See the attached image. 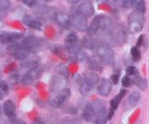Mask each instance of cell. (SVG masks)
Here are the masks:
<instances>
[{"instance_id": "6da1fadb", "label": "cell", "mask_w": 149, "mask_h": 124, "mask_svg": "<svg viewBox=\"0 0 149 124\" xmlns=\"http://www.w3.org/2000/svg\"><path fill=\"white\" fill-rule=\"evenodd\" d=\"M130 31L132 33H137L143 30L145 23V17L143 14L133 12L131 13L128 18Z\"/></svg>"}, {"instance_id": "7a4b0ae2", "label": "cell", "mask_w": 149, "mask_h": 124, "mask_svg": "<svg viewBox=\"0 0 149 124\" xmlns=\"http://www.w3.org/2000/svg\"><path fill=\"white\" fill-rule=\"evenodd\" d=\"M65 46L66 50L72 55L81 50L78 35L76 32L71 30L67 33L65 38Z\"/></svg>"}, {"instance_id": "3957f363", "label": "cell", "mask_w": 149, "mask_h": 124, "mask_svg": "<svg viewBox=\"0 0 149 124\" xmlns=\"http://www.w3.org/2000/svg\"><path fill=\"white\" fill-rule=\"evenodd\" d=\"M96 54L100 62L105 65L111 63L114 57V53L113 50L106 45L96 46Z\"/></svg>"}, {"instance_id": "277c9868", "label": "cell", "mask_w": 149, "mask_h": 124, "mask_svg": "<svg viewBox=\"0 0 149 124\" xmlns=\"http://www.w3.org/2000/svg\"><path fill=\"white\" fill-rule=\"evenodd\" d=\"M8 52L10 55L13 57L15 59L19 60H23L25 58L29 56L30 52L25 49L21 44L18 43L11 44L8 46Z\"/></svg>"}, {"instance_id": "5b68a950", "label": "cell", "mask_w": 149, "mask_h": 124, "mask_svg": "<svg viewBox=\"0 0 149 124\" xmlns=\"http://www.w3.org/2000/svg\"><path fill=\"white\" fill-rule=\"evenodd\" d=\"M44 71V67L42 65H36L31 68L25 73L22 78V81L24 84H31L39 78Z\"/></svg>"}, {"instance_id": "8992f818", "label": "cell", "mask_w": 149, "mask_h": 124, "mask_svg": "<svg viewBox=\"0 0 149 124\" xmlns=\"http://www.w3.org/2000/svg\"><path fill=\"white\" fill-rule=\"evenodd\" d=\"M77 14L84 18L87 19L92 17L95 13V9L93 4L89 1H84L80 4L74 10Z\"/></svg>"}, {"instance_id": "52a82bcc", "label": "cell", "mask_w": 149, "mask_h": 124, "mask_svg": "<svg viewBox=\"0 0 149 124\" xmlns=\"http://www.w3.org/2000/svg\"><path fill=\"white\" fill-rule=\"evenodd\" d=\"M23 36V33L18 32L7 31L1 30L0 31V43L2 44H11L15 42L17 39Z\"/></svg>"}, {"instance_id": "ba28073f", "label": "cell", "mask_w": 149, "mask_h": 124, "mask_svg": "<svg viewBox=\"0 0 149 124\" xmlns=\"http://www.w3.org/2000/svg\"><path fill=\"white\" fill-rule=\"evenodd\" d=\"M70 95H71V91L68 89H65L61 91H59L56 96L50 98L49 103L53 107H59L66 101Z\"/></svg>"}, {"instance_id": "9c48e42d", "label": "cell", "mask_w": 149, "mask_h": 124, "mask_svg": "<svg viewBox=\"0 0 149 124\" xmlns=\"http://www.w3.org/2000/svg\"><path fill=\"white\" fill-rule=\"evenodd\" d=\"M41 44L40 39L36 36H29L22 41L21 45L29 52L36 50Z\"/></svg>"}, {"instance_id": "30bf717a", "label": "cell", "mask_w": 149, "mask_h": 124, "mask_svg": "<svg viewBox=\"0 0 149 124\" xmlns=\"http://www.w3.org/2000/svg\"><path fill=\"white\" fill-rule=\"evenodd\" d=\"M3 111L6 117L12 122L16 121V106L12 100H6L3 105Z\"/></svg>"}, {"instance_id": "8fae6325", "label": "cell", "mask_w": 149, "mask_h": 124, "mask_svg": "<svg viewBox=\"0 0 149 124\" xmlns=\"http://www.w3.org/2000/svg\"><path fill=\"white\" fill-rule=\"evenodd\" d=\"M71 23H72L73 26L79 31H85V30H87V19L79 15L74 11L72 13V18H71Z\"/></svg>"}, {"instance_id": "7c38bea8", "label": "cell", "mask_w": 149, "mask_h": 124, "mask_svg": "<svg viewBox=\"0 0 149 124\" xmlns=\"http://www.w3.org/2000/svg\"><path fill=\"white\" fill-rule=\"evenodd\" d=\"M66 85V81L63 76H55L52 77L50 81V89L55 92H59L65 89Z\"/></svg>"}, {"instance_id": "4fadbf2b", "label": "cell", "mask_w": 149, "mask_h": 124, "mask_svg": "<svg viewBox=\"0 0 149 124\" xmlns=\"http://www.w3.org/2000/svg\"><path fill=\"white\" fill-rule=\"evenodd\" d=\"M23 23L30 28L34 29L36 30H42V23L37 18L34 17L33 16L30 15H26L23 17Z\"/></svg>"}, {"instance_id": "5bb4252c", "label": "cell", "mask_w": 149, "mask_h": 124, "mask_svg": "<svg viewBox=\"0 0 149 124\" xmlns=\"http://www.w3.org/2000/svg\"><path fill=\"white\" fill-rule=\"evenodd\" d=\"M141 98V93L139 91H133L132 94H130L127 100L124 103V108L125 110H130L131 109L134 108L138 104V101Z\"/></svg>"}, {"instance_id": "9a60e30c", "label": "cell", "mask_w": 149, "mask_h": 124, "mask_svg": "<svg viewBox=\"0 0 149 124\" xmlns=\"http://www.w3.org/2000/svg\"><path fill=\"white\" fill-rule=\"evenodd\" d=\"M112 83L110 80L103 78L101 81V83L98 87V92L99 94L103 97H107L110 94L112 89Z\"/></svg>"}, {"instance_id": "2e32d148", "label": "cell", "mask_w": 149, "mask_h": 124, "mask_svg": "<svg viewBox=\"0 0 149 124\" xmlns=\"http://www.w3.org/2000/svg\"><path fill=\"white\" fill-rule=\"evenodd\" d=\"M81 78H82L84 82H85L86 84L92 87L95 85L99 81V76L93 71H88L84 72Z\"/></svg>"}, {"instance_id": "e0dca14e", "label": "cell", "mask_w": 149, "mask_h": 124, "mask_svg": "<svg viewBox=\"0 0 149 124\" xmlns=\"http://www.w3.org/2000/svg\"><path fill=\"white\" fill-rule=\"evenodd\" d=\"M96 116V112L91 103H88L84 107L82 113V118L87 122H90L94 120Z\"/></svg>"}, {"instance_id": "ac0fdd59", "label": "cell", "mask_w": 149, "mask_h": 124, "mask_svg": "<svg viewBox=\"0 0 149 124\" xmlns=\"http://www.w3.org/2000/svg\"><path fill=\"white\" fill-rule=\"evenodd\" d=\"M56 21L61 27H68L71 24V17L64 12H58L55 14Z\"/></svg>"}, {"instance_id": "d6986e66", "label": "cell", "mask_w": 149, "mask_h": 124, "mask_svg": "<svg viewBox=\"0 0 149 124\" xmlns=\"http://www.w3.org/2000/svg\"><path fill=\"white\" fill-rule=\"evenodd\" d=\"M99 29H100V15H97L94 17L90 26L87 27V31L90 36H93L98 31Z\"/></svg>"}, {"instance_id": "ffe728a7", "label": "cell", "mask_w": 149, "mask_h": 124, "mask_svg": "<svg viewBox=\"0 0 149 124\" xmlns=\"http://www.w3.org/2000/svg\"><path fill=\"white\" fill-rule=\"evenodd\" d=\"M127 91L125 89H122L119 91V94L114 97V98L112 99L110 101V105H111V108L113 110H116V109L119 107V103L122 101V100L123 99V97H125V94H126Z\"/></svg>"}, {"instance_id": "44dd1931", "label": "cell", "mask_w": 149, "mask_h": 124, "mask_svg": "<svg viewBox=\"0 0 149 124\" xmlns=\"http://www.w3.org/2000/svg\"><path fill=\"white\" fill-rule=\"evenodd\" d=\"M107 113L108 110H106V108L97 113L93 120L94 121L93 124H106V122L108 121Z\"/></svg>"}, {"instance_id": "7402d4cb", "label": "cell", "mask_w": 149, "mask_h": 124, "mask_svg": "<svg viewBox=\"0 0 149 124\" xmlns=\"http://www.w3.org/2000/svg\"><path fill=\"white\" fill-rule=\"evenodd\" d=\"M38 62H39V59L36 56H28L27 57L22 60L21 65L24 68H33V67L36 66Z\"/></svg>"}, {"instance_id": "603a6c76", "label": "cell", "mask_w": 149, "mask_h": 124, "mask_svg": "<svg viewBox=\"0 0 149 124\" xmlns=\"http://www.w3.org/2000/svg\"><path fill=\"white\" fill-rule=\"evenodd\" d=\"M83 45L84 46V47H86L87 49H94L95 48H96L97 44H96V42L93 38L90 37L88 36H86L83 38L82 41Z\"/></svg>"}, {"instance_id": "cb8c5ba5", "label": "cell", "mask_w": 149, "mask_h": 124, "mask_svg": "<svg viewBox=\"0 0 149 124\" xmlns=\"http://www.w3.org/2000/svg\"><path fill=\"white\" fill-rule=\"evenodd\" d=\"M133 7H135V12L143 14L146 12V3L142 0H138V1H133Z\"/></svg>"}, {"instance_id": "d4e9b609", "label": "cell", "mask_w": 149, "mask_h": 124, "mask_svg": "<svg viewBox=\"0 0 149 124\" xmlns=\"http://www.w3.org/2000/svg\"><path fill=\"white\" fill-rule=\"evenodd\" d=\"M130 53L131 55H132V59L135 62H138L141 59V53L139 49H138V48L136 47V46H133V47L131 48Z\"/></svg>"}, {"instance_id": "484cf974", "label": "cell", "mask_w": 149, "mask_h": 124, "mask_svg": "<svg viewBox=\"0 0 149 124\" xmlns=\"http://www.w3.org/2000/svg\"><path fill=\"white\" fill-rule=\"evenodd\" d=\"M89 63H90V67L92 68V69H94L95 71H102V67L100 65V62H97L95 59L94 58H90L89 60Z\"/></svg>"}, {"instance_id": "4316f807", "label": "cell", "mask_w": 149, "mask_h": 124, "mask_svg": "<svg viewBox=\"0 0 149 124\" xmlns=\"http://www.w3.org/2000/svg\"><path fill=\"white\" fill-rule=\"evenodd\" d=\"M56 71L63 77H66L68 75V68L65 65H60L59 66L57 67Z\"/></svg>"}, {"instance_id": "83f0119b", "label": "cell", "mask_w": 149, "mask_h": 124, "mask_svg": "<svg viewBox=\"0 0 149 124\" xmlns=\"http://www.w3.org/2000/svg\"><path fill=\"white\" fill-rule=\"evenodd\" d=\"M135 84H136L138 86V87H139L141 90H143V91H145L147 89V87H148V81H147L146 78H140Z\"/></svg>"}, {"instance_id": "f1b7e54d", "label": "cell", "mask_w": 149, "mask_h": 124, "mask_svg": "<svg viewBox=\"0 0 149 124\" xmlns=\"http://www.w3.org/2000/svg\"><path fill=\"white\" fill-rule=\"evenodd\" d=\"M126 74L127 76H135V75L138 74V70L136 69V68L134 66H129L126 69Z\"/></svg>"}, {"instance_id": "f546056e", "label": "cell", "mask_w": 149, "mask_h": 124, "mask_svg": "<svg viewBox=\"0 0 149 124\" xmlns=\"http://www.w3.org/2000/svg\"><path fill=\"white\" fill-rule=\"evenodd\" d=\"M10 2L7 0H0V11H5L10 7Z\"/></svg>"}, {"instance_id": "4dcf8cb0", "label": "cell", "mask_w": 149, "mask_h": 124, "mask_svg": "<svg viewBox=\"0 0 149 124\" xmlns=\"http://www.w3.org/2000/svg\"><path fill=\"white\" fill-rule=\"evenodd\" d=\"M0 90L4 93H7L9 91V86L4 80L0 79Z\"/></svg>"}, {"instance_id": "1f68e13d", "label": "cell", "mask_w": 149, "mask_h": 124, "mask_svg": "<svg viewBox=\"0 0 149 124\" xmlns=\"http://www.w3.org/2000/svg\"><path fill=\"white\" fill-rule=\"evenodd\" d=\"M131 82H132V80L130 77L125 76L122 80V85L124 87H129L130 86Z\"/></svg>"}, {"instance_id": "d6a6232c", "label": "cell", "mask_w": 149, "mask_h": 124, "mask_svg": "<svg viewBox=\"0 0 149 124\" xmlns=\"http://www.w3.org/2000/svg\"><path fill=\"white\" fill-rule=\"evenodd\" d=\"M23 3L25 5L29 7H35L37 4V1H35V0H24V1H23Z\"/></svg>"}, {"instance_id": "836d02e7", "label": "cell", "mask_w": 149, "mask_h": 124, "mask_svg": "<svg viewBox=\"0 0 149 124\" xmlns=\"http://www.w3.org/2000/svg\"><path fill=\"white\" fill-rule=\"evenodd\" d=\"M119 77H120V74L119 73H116V74H113V75L111 76V80L113 84H117L118 82H119Z\"/></svg>"}, {"instance_id": "e575fe53", "label": "cell", "mask_w": 149, "mask_h": 124, "mask_svg": "<svg viewBox=\"0 0 149 124\" xmlns=\"http://www.w3.org/2000/svg\"><path fill=\"white\" fill-rule=\"evenodd\" d=\"M122 7L124 8H130L131 7H133V1H129V0H126V1H122Z\"/></svg>"}, {"instance_id": "d590c367", "label": "cell", "mask_w": 149, "mask_h": 124, "mask_svg": "<svg viewBox=\"0 0 149 124\" xmlns=\"http://www.w3.org/2000/svg\"><path fill=\"white\" fill-rule=\"evenodd\" d=\"M62 124H80L77 121L71 118H64L62 121Z\"/></svg>"}, {"instance_id": "8d00e7d4", "label": "cell", "mask_w": 149, "mask_h": 124, "mask_svg": "<svg viewBox=\"0 0 149 124\" xmlns=\"http://www.w3.org/2000/svg\"><path fill=\"white\" fill-rule=\"evenodd\" d=\"M143 39H144V36L143 35H141V36L138 37V41H137V43H136V45L138 47H139V46H141V45H142L143 42ZM136 46V47H137Z\"/></svg>"}, {"instance_id": "74e56055", "label": "cell", "mask_w": 149, "mask_h": 124, "mask_svg": "<svg viewBox=\"0 0 149 124\" xmlns=\"http://www.w3.org/2000/svg\"><path fill=\"white\" fill-rule=\"evenodd\" d=\"M114 115V110H112L111 108L109 109V110H108V113H107V117H108V120H110V119L112 118V117Z\"/></svg>"}, {"instance_id": "f35d334b", "label": "cell", "mask_w": 149, "mask_h": 124, "mask_svg": "<svg viewBox=\"0 0 149 124\" xmlns=\"http://www.w3.org/2000/svg\"><path fill=\"white\" fill-rule=\"evenodd\" d=\"M67 112L69 113H71V114H76V113H77V110L75 107H71V108L68 109V110Z\"/></svg>"}, {"instance_id": "ab89813d", "label": "cell", "mask_w": 149, "mask_h": 124, "mask_svg": "<svg viewBox=\"0 0 149 124\" xmlns=\"http://www.w3.org/2000/svg\"><path fill=\"white\" fill-rule=\"evenodd\" d=\"M15 124H27L26 123L25 121H23L22 120H18V121H16L15 123Z\"/></svg>"}, {"instance_id": "60d3db41", "label": "cell", "mask_w": 149, "mask_h": 124, "mask_svg": "<svg viewBox=\"0 0 149 124\" xmlns=\"http://www.w3.org/2000/svg\"><path fill=\"white\" fill-rule=\"evenodd\" d=\"M68 2L71 3V4H77L79 2V1L78 0H77V1H68Z\"/></svg>"}, {"instance_id": "b9f144b4", "label": "cell", "mask_w": 149, "mask_h": 124, "mask_svg": "<svg viewBox=\"0 0 149 124\" xmlns=\"http://www.w3.org/2000/svg\"><path fill=\"white\" fill-rule=\"evenodd\" d=\"M2 97H3V95H2V93H1V90H0V100H1V99H2Z\"/></svg>"}, {"instance_id": "7bdbcfd3", "label": "cell", "mask_w": 149, "mask_h": 124, "mask_svg": "<svg viewBox=\"0 0 149 124\" xmlns=\"http://www.w3.org/2000/svg\"><path fill=\"white\" fill-rule=\"evenodd\" d=\"M1 107H0V115H1Z\"/></svg>"}, {"instance_id": "ee69618b", "label": "cell", "mask_w": 149, "mask_h": 124, "mask_svg": "<svg viewBox=\"0 0 149 124\" xmlns=\"http://www.w3.org/2000/svg\"><path fill=\"white\" fill-rule=\"evenodd\" d=\"M110 124H111V123H110Z\"/></svg>"}]
</instances>
